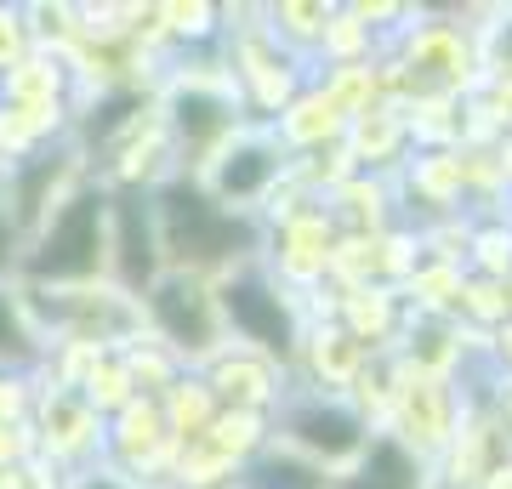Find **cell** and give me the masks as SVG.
I'll return each instance as SVG.
<instances>
[{"label":"cell","mask_w":512,"mask_h":489,"mask_svg":"<svg viewBox=\"0 0 512 489\" xmlns=\"http://www.w3.org/2000/svg\"><path fill=\"white\" fill-rule=\"evenodd\" d=\"M97 251H103V205L74 200L69 211L52 222V234L40 239L35 273L40 279H80V273L97 268Z\"/></svg>","instance_id":"6da1fadb"},{"label":"cell","mask_w":512,"mask_h":489,"mask_svg":"<svg viewBox=\"0 0 512 489\" xmlns=\"http://www.w3.org/2000/svg\"><path fill=\"white\" fill-rule=\"evenodd\" d=\"M165 217H171V234L188 245V256H200V262H217V256H228V245H234V234H239L234 217L211 211V205L194 194V188H171Z\"/></svg>","instance_id":"7a4b0ae2"},{"label":"cell","mask_w":512,"mask_h":489,"mask_svg":"<svg viewBox=\"0 0 512 489\" xmlns=\"http://www.w3.org/2000/svg\"><path fill=\"white\" fill-rule=\"evenodd\" d=\"M228 319L262 347L291 342V319H285V308H279V296H268L262 285H228Z\"/></svg>","instance_id":"3957f363"},{"label":"cell","mask_w":512,"mask_h":489,"mask_svg":"<svg viewBox=\"0 0 512 489\" xmlns=\"http://www.w3.org/2000/svg\"><path fill=\"white\" fill-rule=\"evenodd\" d=\"M296 438L313 444V450H325V455H342L359 444V427L342 410H308V416H296Z\"/></svg>","instance_id":"277c9868"},{"label":"cell","mask_w":512,"mask_h":489,"mask_svg":"<svg viewBox=\"0 0 512 489\" xmlns=\"http://www.w3.org/2000/svg\"><path fill=\"white\" fill-rule=\"evenodd\" d=\"M348 489H416V467L404 461L399 444H376V450H370V467L359 472Z\"/></svg>","instance_id":"5b68a950"},{"label":"cell","mask_w":512,"mask_h":489,"mask_svg":"<svg viewBox=\"0 0 512 489\" xmlns=\"http://www.w3.org/2000/svg\"><path fill=\"white\" fill-rule=\"evenodd\" d=\"M268 171H274V160H268L262 148H239V154H228V165H222V188H228V194H256V188L268 182Z\"/></svg>","instance_id":"8992f818"},{"label":"cell","mask_w":512,"mask_h":489,"mask_svg":"<svg viewBox=\"0 0 512 489\" xmlns=\"http://www.w3.org/2000/svg\"><path fill=\"white\" fill-rule=\"evenodd\" d=\"M6 245H12V228H6V217H0V262H6Z\"/></svg>","instance_id":"52a82bcc"},{"label":"cell","mask_w":512,"mask_h":489,"mask_svg":"<svg viewBox=\"0 0 512 489\" xmlns=\"http://www.w3.org/2000/svg\"><path fill=\"white\" fill-rule=\"evenodd\" d=\"M92 489H114V484H92Z\"/></svg>","instance_id":"ba28073f"}]
</instances>
